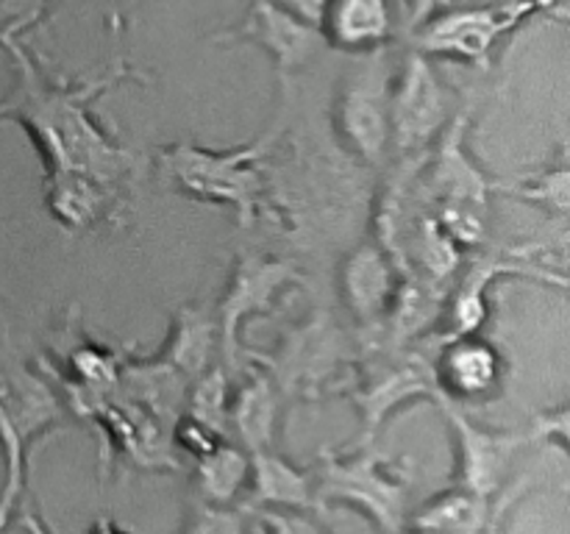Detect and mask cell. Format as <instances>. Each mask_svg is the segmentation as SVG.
Instances as JSON below:
<instances>
[{"label": "cell", "mask_w": 570, "mask_h": 534, "mask_svg": "<svg viewBox=\"0 0 570 534\" xmlns=\"http://www.w3.org/2000/svg\"><path fill=\"white\" fill-rule=\"evenodd\" d=\"M14 61V83L0 98V120L26 128L45 165V204L72 231L92 228L115 215L134 176L131 150L104 131L92 103L117 83L145 81L126 61H115L104 76L65 78L45 70L20 42H6Z\"/></svg>", "instance_id": "cell-1"}, {"label": "cell", "mask_w": 570, "mask_h": 534, "mask_svg": "<svg viewBox=\"0 0 570 534\" xmlns=\"http://www.w3.org/2000/svg\"><path fill=\"white\" fill-rule=\"evenodd\" d=\"M65 415L59 393L39 365L22 356L9 332H0V454H3V487H0V534L20 515L26 495L28 448L37 437L56 426Z\"/></svg>", "instance_id": "cell-2"}, {"label": "cell", "mask_w": 570, "mask_h": 534, "mask_svg": "<svg viewBox=\"0 0 570 534\" xmlns=\"http://www.w3.org/2000/svg\"><path fill=\"white\" fill-rule=\"evenodd\" d=\"M271 145L273 137L254 139L228 150L178 142L156 150V167L178 192L204 204L228 206L239 228L248 231L265 211V176L259 161L271 154Z\"/></svg>", "instance_id": "cell-3"}, {"label": "cell", "mask_w": 570, "mask_h": 534, "mask_svg": "<svg viewBox=\"0 0 570 534\" xmlns=\"http://www.w3.org/2000/svg\"><path fill=\"white\" fill-rule=\"evenodd\" d=\"M538 17L566 22L568 0H490L482 6H449L410 28L406 44L429 59L438 56L468 67H488L501 39Z\"/></svg>", "instance_id": "cell-4"}, {"label": "cell", "mask_w": 570, "mask_h": 534, "mask_svg": "<svg viewBox=\"0 0 570 534\" xmlns=\"http://www.w3.org/2000/svg\"><path fill=\"white\" fill-rule=\"evenodd\" d=\"M312 484L317 510L332 501H345L371 515L382 534L404 532L410 484L401 478L399 467H390V462L367 445L348 459L337 454L323 456V467L312 476Z\"/></svg>", "instance_id": "cell-5"}, {"label": "cell", "mask_w": 570, "mask_h": 534, "mask_svg": "<svg viewBox=\"0 0 570 534\" xmlns=\"http://www.w3.org/2000/svg\"><path fill=\"white\" fill-rule=\"evenodd\" d=\"M468 111L454 117L449 128L440 134L438 159L432 172V198L434 220L443 226L454 243L476 245L484 237V220H488V192L495 184L479 170L465 154V128Z\"/></svg>", "instance_id": "cell-6"}, {"label": "cell", "mask_w": 570, "mask_h": 534, "mask_svg": "<svg viewBox=\"0 0 570 534\" xmlns=\"http://www.w3.org/2000/svg\"><path fill=\"white\" fill-rule=\"evenodd\" d=\"M440 387L434 378L432 356L406 350L404 345H384L360 362L351 398L362 412V443L371 445L373 434L382 428L390 412L415 398L438 400ZM362 445V448H365Z\"/></svg>", "instance_id": "cell-7"}, {"label": "cell", "mask_w": 570, "mask_h": 534, "mask_svg": "<svg viewBox=\"0 0 570 534\" xmlns=\"http://www.w3.org/2000/svg\"><path fill=\"white\" fill-rule=\"evenodd\" d=\"M360 70H354L340 92L337 128L348 148L365 165H384L393 150L390 139V89L393 70L387 61V44L367 50Z\"/></svg>", "instance_id": "cell-8"}, {"label": "cell", "mask_w": 570, "mask_h": 534, "mask_svg": "<svg viewBox=\"0 0 570 534\" xmlns=\"http://www.w3.org/2000/svg\"><path fill=\"white\" fill-rule=\"evenodd\" d=\"M345 359H348V345L343 332L328 317L315 315L289 328L273 354L256 356V365L271 373L282 395L317 398L326 393L328 382H337Z\"/></svg>", "instance_id": "cell-9"}, {"label": "cell", "mask_w": 570, "mask_h": 534, "mask_svg": "<svg viewBox=\"0 0 570 534\" xmlns=\"http://www.w3.org/2000/svg\"><path fill=\"white\" fill-rule=\"evenodd\" d=\"M298 278L295 267L284 259L262 254H245L234 265V276L223 293L220 304L215 309L217 345H220L223 365L228 370H237L243 359L239 348V326L248 317L265 315L273 309L278 295Z\"/></svg>", "instance_id": "cell-10"}, {"label": "cell", "mask_w": 570, "mask_h": 534, "mask_svg": "<svg viewBox=\"0 0 570 534\" xmlns=\"http://www.w3.org/2000/svg\"><path fill=\"white\" fill-rule=\"evenodd\" d=\"M449 117L445 89L429 56L406 50L404 67L390 89V139L401 156H421Z\"/></svg>", "instance_id": "cell-11"}, {"label": "cell", "mask_w": 570, "mask_h": 534, "mask_svg": "<svg viewBox=\"0 0 570 534\" xmlns=\"http://www.w3.org/2000/svg\"><path fill=\"white\" fill-rule=\"evenodd\" d=\"M212 39L215 42L259 44L273 56L282 76L306 67L328 44L321 26L301 20L278 0H254L239 26L226 28Z\"/></svg>", "instance_id": "cell-12"}, {"label": "cell", "mask_w": 570, "mask_h": 534, "mask_svg": "<svg viewBox=\"0 0 570 534\" xmlns=\"http://www.w3.org/2000/svg\"><path fill=\"white\" fill-rule=\"evenodd\" d=\"M434 404L443 409L456 439V487L490 501L504 482L512 454L527 443V434L488 432V428L468 421L462 406L445 395H438Z\"/></svg>", "instance_id": "cell-13"}, {"label": "cell", "mask_w": 570, "mask_h": 534, "mask_svg": "<svg viewBox=\"0 0 570 534\" xmlns=\"http://www.w3.org/2000/svg\"><path fill=\"white\" fill-rule=\"evenodd\" d=\"M438 359H432L440 395L454 404L488 398L501 382V356L479 334L438 339Z\"/></svg>", "instance_id": "cell-14"}, {"label": "cell", "mask_w": 570, "mask_h": 534, "mask_svg": "<svg viewBox=\"0 0 570 534\" xmlns=\"http://www.w3.org/2000/svg\"><path fill=\"white\" fill-rule=\"evenodd\" d=\"M395 261L379 243H367L348 256L343 267L345 304L365 326H379L390 315L399 284H395Z\"/></svg>", "instance_id": "cell-15"}, {"label": "cell", "mask_w": 570, "mask_h": 534, "mask_svg": "<svg viewBox=\"0 0 570 534\" xmlns=\"http://www.w3.org/2000/svg\"><path fill=\"white\" fill-rule=\"evenodd\" d=\"M278 406H282V389L265 367L254 365L245 373V382L239 384L234 400H228V437L234 434V439L248 454L273 448Z\"/></svg>", "instance_id": "cell-16"}, {"label": "cell", "mask_w": 570, "mask_h": 534, "mask_svg": "<svg viewBox=\"0 0 570 534\" xmlns=\"http://www.w3.org/2000/svg\"><path fill=\"white\" fill-rule=\"evenodd\" d=\"M321 28L332 48L367 53L393 39V11L387 0H328Z\"/></svg>", "instance_id": "cell-17"}, {"label": "cell", "mask_w": 570, "mask_h": 534, "mask_svg": "<svg viewBox=\"0 0 570 534\" xmlns=\"http://www.w3.org/2000/svg\"><path fill=\"white\" fill-rule=\"evenodd\" d=\"M248 456V476H254L248 495L250 510H271V506H278V510L304 512L315 506V484H312V476L295 471L287 459L273 454V448L256 451V454Z\"/></svg>", "instance_id": "cell-18"}, {"label": "cell", "mask_w": 570, "mask_h": 534, "mask_svg": "<svg viewBox=\"0 0 570 534\" xmlns=\"http://www.w3.org/2000/svg\"><path fill=\"white\" fill-rule=\"evenodd\" d=\"M217 348V328H215V312L206 309L200 304H187L173 315L170 337H167L165 348L156 356L176 367L181 376L189 382L209 370L215 362L212 354Z\"/></svg>", "instance_id": "cell-19"}, {"label": "cell", "mask_w": 570, "mask_h": 534, "mask_svg": "<svg viewBox=\"0 0 570 534\" xmlns=\"http://www.w3.org/2000/svg\"><path fill=\"white\" fill-rule=\"evenodd\" d=\"M499 515L490 501L454 487L412 517V528L426 534H493Z\"/></svg>", "instance_id": "cell-20"}, {"label": "cell", "mask_w": 570, "mask_h": 534, "mask_svg": "<svg viewBox=\"0 0 570 534\" xmlns=\"http://www.w3.org/2000/svg\"><path fill=\"white\" fill-rule=\"evenodd\" d=\"M195 484L198 495L206 504H228L248 482L250 456L248 451L237 448L232 439H220L215 448L195 456Z\"/></svg>", "instance_id": "cell-21"}, {"label": "cell", "mask_w": 570, "mask_h": 534, "mask_svg": "<svg viewBox=\"0 0 570 534\" xmlns=\"http://www.w3.org/2000/svg\"><path fill=\"white\" fill-rule=\"evenodd\" d=\"M228 400H232V395H228V367L223 362H215L209 370H204L189 384L184 417L209 428L217 437L228 439Z\"/></svg>", "instance_id": "cell-22"}, {"label": "cell", "mask_w": 570, "mask_h": 534, "mask_svg": "<svg viewBox=\"0 0 570 534\" xmlns=\"http://www.w3.org/2000/svg\"><path fill=\"white\" fill-rule=\"evenodd\" d=\"M495 189L507 195H515V198H521L523 204L543 206V209L551 211V215L566 217L570 206L568 159L566 156H560L557 165L543 167V170L534 172V176L518 178L515 184H495Z\"/></svg>", "instance_id": "cell-23"}, {"label": "cell", "mask_w": 570, "mask_h": 534, "mask_svg": "<svg viewBox=\"0 0 570 534\" xmlns=\"http://www.w3.org/2000/svg\"><path fill=\"white\" fill-rule=\"evenodd\" d=\"M45 6L48 0H0V48L37 26L45 14Z\"/></svg>", "instance_id": "cell-24"}, {"label": "cell", "mask_w": 570, "mask_h": 534, "mask_svg": "<svg viewBox=\"0 0 570 534\" xmlns=\"http://www.w3.org/2000/svg\"><path fill=\"white\" fill-rule=\"evenodd\" d=\"M187 534H245L243 517L226 510V504H200L195 510Z\"/></svg>", "instance_id": "cell-25"}, {"label": "cell", "mask_w": 570, "mask_h": 534, "mask_svg": "<svg viewBox=\"0 0 570 534\" xmlns=\"http://www.w3.org/2000/svg\"><path fill=\"white\" fill-rule=\"evenodd\" d=\"M523 434H527V443H557L562 451H568V409L560 406V409L543 412Z\"/></svg>", "instance_id": "cell-26"}, {"label": "cell", "mask_w": 570, "mask_h": 534, "mask_svg": "<svg viewBox=\"0 0 570 534\" xmlns=\"http://www.w3.org/2000/svg\"><path fill=\"white\" fill-rule=\"evenodd\" d=\"M259 523L267 534H323L309 517L298 515L295 510H256Z\"/></svg>", "instance_id": "cell-27"}, {"label": "cell", "mask_w": 570, "mask_h": 534, "mask_svg": "<svg viewBox=\"0 0 570 534\" xmlns=\"http://www.w3.org/2000/svg\"><path fill=\"white\" fill-rule=\"evenodd\" d=\"M17 523H20L28 534H48L45 532L42 523H39L31 512H20V515H17ZM89 534H131V532H122L120 526H115V521H111V517H100Z\"/></svg>", "instance_id": "cell-28"}, {"label": "cell", "mask_w": 570, "mask_h": 534, "mask_svg": "<svg viewBox=\"0 0 570 534\" xmlns=\"http://www.w3.org/2000/svg\"><path fill=\"white\" fill-rule=\"evenodd\" d=\"M284 9H289L293 14H298L301 20L315 22V26H323V17H326L328 0H278Z\"/></svg>", "instance_id": "cell-29"}, {"label": "cell", "mask_w": 570, "mask_h": 534, "mask_svg": "<svg viewBox=\"0 0 570 534\" xmlns=\"http://www.w3.org/2000/svg\"><path fill=\"white\" fill-rule=\"evenodd\" d=\"M454 6V0H406V9H410V28L421 26L423 20H429L438 11Z\"/></svg>", "instance_id": "cell-30"}]
</instances>
